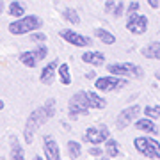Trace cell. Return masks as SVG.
I'll use <instances>...</instances> for the list:
<instances>
[{"mask_svg":"<svg viewBox=\"0 0 160 160\" xmlns=\"http://www.w3.org/2000/svg\"><path fill=\"white\" fill-rule=\"evenodd\" d=\"M55 114V100H46L45 105L39 107V109H36L32 114L29 116V119H27V125H25V141L27 142H32V139H34V132L39 128L43 123L53 118Z\"/></svg>","mask_w":160,"mask_h":160,"instance_id":"6da1fadb","label":"cell"},{"mask_svg":"<svg viewBox=\"0 0 160 160\" xmlns=\"http://www.w3.org/2000/svg\"><path fill=\"white\" fill-rule=\"evenodd\" d=\"M41 25H43L41 18L36 16V14H30V16L20 18L16 22H12L9 25V32L14 36H22V34H27V32H32V30L39 29Z\"/></svg>","mask_w":160,"mask_h":160,"instance_id":"7a4b0ae2","label":"cell"},{"mask_svg":"<svg viewBox=\"0 0 160 160\" xmlns=\"http://www.w3.org/2000/svg\"><path fill=\"white\" fill-rule=\"evenodd\" d=\"M89 109H91V103L87 100V92H75L69 98V118L71 119H77L78 116H86Z\"/></svg>","mask_w":160,"mask_h":160,"instance_id":"3957f363","label":"cell"},{"mask_svg":"<svg viewBox=\"0 0 160 160\" xmlns=\"http://www.w3.org/2000/svg\"><path fill=\"white\" fill-rule=\"evenodd\" d=\"M139 153H142L148 158H160V142L148 137H137L133 141Z\"/></svg>","mask_w":160,"mask_h":160,"instance_id":"277c9868","label":"cell"},{"mask_svg":"<svg viewBox=\"0 0 160 160\" xmlns=\"http://www.w3.org/2000/svg\"><path fill=\"white\" fill-rule=\"evenodd\" d=\"M109 71L112 75H123V77H142V69L132 62H121V64H109Z\"/></svg>","mask_w":160,"mask_h":160,"instance_id":"5b68a950","label":"cell"},{"mask_svg":"<svg viewBox=\"0 0 160 160\" xmlns=\"http://www.w3.org/2000/svg\"><path fill=\"white\" fill-rule=\"evenodd\" d=\"M110 135L109 128L105 125H102L100 128H94V126H91V128H87L86 133H84V139H86L87 142L91 144H102L103 141H107Z\"/></svg>","mask_w":160,"mask_h":160,"instance_id":"8992f818","label":"cell"},{"mask_svg":"<svg viewBox=\"0 0 160 160\" xmlns=\"http://www.w3.org/2000/svg\"><path fill=\"white\" fill-rule=\"evenodd\" d=\"M126 29L133 32V34H144L146 29H148V18L142 16V14H130L128 16V22H126Z\"/></svg>","mask_w":160,"mask_h":160,"instance_id":"52a82bcc","label":"cell"},{"mask_svg":"<svg viewBox=\"0 0 160 160\" xmlns=\"http://www.w3.org/2000/svg\"><path fill=\"white\" fill-rule=\"evenodd\" d=\"M125 86L126 80L118 78V77H103V78L96 80V89H100V91H114V89H119Z\"/></svg>","mask_w":160,"mask_h":160,"instance_id":"ba28073f","label":"cell"},{"mask_svg":"<svg viewBox=\"0 0 160 160\" xmlns=\"http://www.w3.org/2000/svg\"><path fill=\"white\" fill-rule=\"evenodd\" d=\"M139 110H141V107H139V105H133V107H128V109H125L123 112H119L118 119H116V126H118L119 130L126 128V126L139 116Z\"/></svg>","mask_w":160,"mask_h":160,"instance_id":"9c48e42d","label":"cell"},{"mask_svg":"<svg viewBox=\"0 0 160 160\" xmlns=\"http://www.w3.org/2000/svg\"><path fill=\"white\" fill-rule=\"evenodd\" d=\"M59 34H61V38H64L68 43H71L75 46H89L91 45V38H86V36L78 34V32H73V30H69V29H62Z\"/></svg>","mask_w":160,"mask_h":160,"instance_id":"30bf717a","label":"cell"},{"mask_svg":"<svg viewBox=\"0 0 160 160\" xmlns=\"http://www.w3.org/2000/svg\"><path fill=\"white\" fill-rule=\"evenodd\" d=\"M43 149H45L46 160H61V155H59V146H57V142H55L52 137H45Z\"/></svg>","mask_w":160,"mask_h":160,"instance_id":"8fae6325","label":"cell"},{"mask_svg":"<svg viewBox=\"0 0 160 160\" xmlns=\"http://www.w3.org/2000/svg\"><path fill=\"white\" fill-rule=\"evenodd\" d=\"M59 64H61V61L55 59V61H52L50 64H46L45 68H43V71H41V82H43V84H52L53 73H55V69L59 68Z\"/></svg>","mask_w":160,"mask_h":160,"instance_id":"7c38bea8","label":"cell"},{"mask_svg":"<svg viewBox=\"0 0 160 160\" xmlns=\"http://www.w3.org/2000/svg\"><path fill=\"white\" fill-rule=\"evenodd\" d=\"M82 61L87 64H92V66H102L103 61H105V55L100 52H86L82 55Z\"/></svg>","mask_w":160,"mask_h":160,"instance_id":"4fadbf2b","label":"cell"},{"mask_svg":"<svg viewBox=\"0 0 160 160\" xmlns=\"http://www.w3.org/2000/svg\"><path fill=\"white\" fill-rule=\"evenodd\" d=\"M135 126H137L141 132H148V133H158V128L155 126V123L151 119H139L137 123H135Z\"/></svg>","mask_w":160,"mask_h":160,"instance_id":"5bb4252c","label":"cell"},{"mask_svg":"<svg viewBox=\"0 0 160 160\" xmlns=\"http://www.w3.org/2000/svg\"><path fill=\"white\" fill-rule=\"evenodd\" d=\"M20 61H22L25 66H29V68H36V64H38V55H36V52H23L22 55H20Z\"/></svg>","mask_w":160,"mask_h":160,"instance_id":"9a60e30c","label":"cell"},{"mask_svg":"<svg viewBox=\"0 0 160 160\" xmlns=\"http://www.w3.org/2000/svg\"><path fill=\"white\" fill-rule=\"evenodd\" d=\"M87 100H89L92 109H105V105H107V102L103 98H100L96 92H92V91H87Z\"/></svg>","mask_w":160,"mask_h":160,"instance_id":"2e32d148","label":"cell"},{"mask_svg":"<svg viewBox=\"0 0 160 160\" xmlns=\"http://www.w3.org/2000/svg\"><path fill=\"white\" fill-rule=\"evenodd\" d=\"M11 157L12 160H25V155H23V148L20 146V142L16 141V137L11 139Z\"/></svg>","mask_w":160,"mask_h":160,"instance_id":"e0dca14e","label":"cell"},{"mask_svg":"<svg viewBox=\"0 0 160 160\" xmlns=\"http://www.w3.org/2000/svg\"><path fill=\"white\" fill-rule=\"evenodd\" d=\"M142 53L148 59H160V43H151L142 50Z\"/></svg>","mask_w":160,"mask_h":160,"instance_id":"ac0fdd59","label":"cell"},{"mask_svg":"<svg viewBox=\"0 0 160 160\" xmlns=\"http://www.w3.org/2000/svg\"><path fill=\"white\" fill-rule=\"evenodd\" d=\"M96 38L100 41H103L105 45H114V43H116V38L110 34L109 30H105V29H96Z\"/></svg>","mask_w":160,"mask_h":160,"instance_id":"d6986e66","label":"cell"},{"mask_svg":"<svg viewBox=\"0 0 160 160\" xmlns=\"http://www.w3.org/2000/svg\"><path fill=\"white\" fill-rule=\"evenodd\" d=\"M9 14L14 18H22L25 14V6L22 2H11L9 4Z\"/></svg>","mask_w":160,"mask_h":160,"instance_id":"ffe728a7","label":"cell"},{"mask_svg":"<svg viewBox=\"0 0 160 160\" xmlns=\"http://www.w3.org/2000/svg\"><path fill=\"white\" fill-rule=\"evenodd\" d=\"M59 77H61V82H62L64 86L71 84V75H69L68 64H61V68H59Z\"/></svg>","mask_w":160,"mask_h":160,"instance_id":"44dd1931","label":"cell"},{"mask_svg":"<svg viewBox=\"0 0 160 160\" xmlns=\"http://www.w3.org/2000/svg\"><path fill=\"white\" fill-rule=\"evenodd\" d=\"M62 18H66L69 23H73V25H78L80 23V18H78V12L75 11V9H64L62 11Z\"/></svg>","mask_w":160,"mask_h":160,"instance_id":"7402d4cb","label":"cell"},{"mask_svg":"<svg viewBox=\"0 0 160 160\" xmlns=\"http://www.w3.org/2000/svg\"><path fill=\"white\" fill-rule=\"evenodd\" d=\"M68 149H69V155H71V158H78L80 153H82V148H80L78 142H75V141H69L68 142Z\"/></svg>","mask_w":160,"mask_h":160,"instance_id":"603a6c76","label":"cell"},{"mask_svg":"<svg viewBox=\"0 0 160 160\" xmlns=\"http://www.w3.org/2000/svg\"><path fill=\"white\" fill-rule=\"evenodd\" d=\"M105 148H107V153H109V157H118V155H119L118 142H116V141H112V139H110V141H107V146H105Z\"/></svg>","mask_w":160,"mask_h":160,"instance_id":"cb8c5ba5","label":"cell"},{"mask_svg":"<svg viewBox=\"0 0 160 160\" xmlns=\"http://www.w3.org/2000/svg\"><path fill=\"white\" fill-rule=\"evenodd\" d=\"M146 116L151 118V119H158L160 118V105H151V107H146Z\"/></svg>","mask_w":160,"mask_h":160,"instance_id":"d4e9b609","label":"cell"},{"mask_svg":"<svg viewBox=\"0 0 160 160\" xmlns=\"http://www.w3.org/2000/svg\"><path fill=\"white\" fill-rule=\"evenodd\" d=\"M123 12H125V6H123L121 2H118V4H116V7H114V11H112V14H114L116 18H119Z\"/></svg>","mask_w":160,"mask_h":160,"instance_id":"484cf974","label":"cell"},{"mask_svg":"<svg viewBox=\"0 0 160 160\" xmlns=\"http://www.w3.org/2000/svg\"><path fill=\"white\" fill-rule=\"evenodd\" d=\"M46 53H48V48H46V46H39V48L36 50V55H38V59H39V61L46 57Z\"/></svg>","mask_w":160,"mask_h":160,"instance_id":"4316f807","label":"cell"},{"mask_svg":"<svg viewBox=\"0 0 160 160\" xmlns=\"http://www.w3.org/2000/svg\"><path fill=\"white\" fill-rule=\"evenodd\" d=\"M139 11V2H132L130 6H128V16H130V14H133V12H137Z\"/></svg>","mask_w":160,"mask_h":160,"instance_id":"83f0119b","label":"cell"},{"mask_svg":"<svg viewBox=\"0 0 160 160\" xmlns=\"http://www.w3.org/2000/svg\"><path fill=\"white\" fill-rule=\"evenodd\" d=\"M32 39L34 41H45L46 34H43V32H32Z\"/></svg>","mask_w":160,"mask_h":160,"instance_id":"f1b7e54d","label":"cell"},{"mask_svg":"<svg viewBox=\"0 0 160 160\" xmlns=\"http://www.w3.org/2000/svg\"><path fill=\"white\" fill-rule=\"evenodd\" d=\"M114 7H116V2H114V0H107V2H105V11H107V12L114 11Z\"/></svg>","mask_w":160,"mask_h":160,"instance_id":"f546056e","label":"cell"},{"mask_svg":"<svg viewBox=\"0 0 160 160\" xmlns=\"http://www.w3.org/2000/svg\"><path fill=\"white\" fill-rule=\"evenodd\" d=\"M148 4L153 7V9H157V7H160V0H148Z\"/></svg>","mask_w":160,"mask_h":160,"instance_id":"4dcf8cb0","label":"cell"},{"mask_svg":"<svg viewBox=\"0 0 160 160\" xmlns=\"http://www.w3.org/2000/svg\"><path fill=\"white\" fill-rule=\"evenodd\" d=\"M89 153H91V155H100V153H102V148H98V146H94V148H91V149H89Z\"/></svg>","mask_w":160,"mask_h":160,"instance_id":"1f68e13d","label":"cell"},{"mask_svg":"<svg viewBox=\"0 0 160 160\" xmlns=\"http://www.w3.org/2000/svg\"><path fill=\"white\" fill-rule=\"evenodd\" d=\"M94 77H96V73H94V71H89V73H86V78H87V80H92Z\"/></svg>","mask_w":160,"mask_h":160,"instance_id":"d6a6232c","label":"cell"},{"mask_svg":"<svg viewBox=\"0 0 160 160\" xmlns=\"http://www.w3.org/2000/svg\"><path fill=\"white\" fill-rule=\"evenodd\" d=\"M155 77H157V78L160 80V69H158V71H157V75H155Z\"/></svg>","mask_w":160,"mask_h":160,"instance_id":"836d02e7","label":"cell"},{"mask_svg":"<svg viewBox=\"0 0 160 160\" xmlns=\"http://www.w3.org/2000/svg\"><path fill=\"white\" fill-rule=\"evenodd\" d=\"M36 160H43V158H41V157H36Z\"/></svg>","mask_w":160,"mask_h":160,"instance_id":"e575fe53","label":"cell"}]
</instances>
